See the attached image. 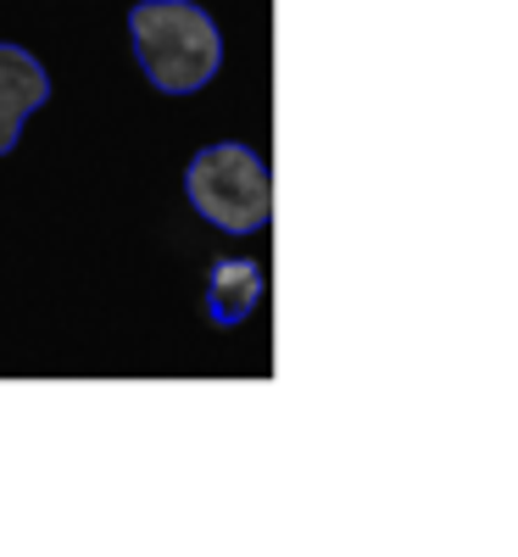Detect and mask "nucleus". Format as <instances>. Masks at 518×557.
I'll list each match as a JSON object with an SVG mask.
<instances>
[{"mask_svg": "<svg viewBox=\"0 0 518 557\" xmlns=\"http://www.w3.org/2000/svg\"><path fill=\"white\" fill-rule=\"evenodd\" d=\"M257 301H262V273H257L251 262L223 257V262L212 268V278H207V307H212V318H218V323H240V318L257 312Z\"/></svg>", "mask_w": 518, "mask_h": 557, "instance_id": "4", "label": "nucleus"}, {"mask_svg": "<svg viewBox=\"0 0 518 557\" xmlns=\"http://www.w3.org/2000/svg\"><path fill=\"white\" fill-rule=\"evenodd\" d=\"M128 39H134L139 73H146L162 96H196L223 62L218 23L196 7V0H139L128 12Z\"/></svg>", "mask_w": 518, "mask_h": 557, "instance_id": "1", "label": "nucleus"}, {"mask_svg": "<svg viewBox=\"0 0 518 557\" xmlns=\"http://www.w3.org/2000/svg\"><path fill=\"white\" fill-rule=\"evenodd\" d=\"M45 101H51L45 67L23 51V45H0V157L17 151V134H23L28 112H39Z\"/></svg>", "mask_w": 518, "mask_h": 557, "instance_id": "3", "label": "nucleus"}, {"mask_svg": "<svg viewBox=\"0 0 518 557\" xmlns=\"http://www.w3.org/2000/svg\"><path fill=\"white\" fill-rule=\"evenodd\" d=\"M184 190H190V207L207 223H218L223 235H257L273 218V178H268V162L251 146L196 151L190 173H184Z\"/></svg>", "mask_w": 518, "mask_h": 557, "instance_id": "2", "label": "nucleus"}]
</instances>
